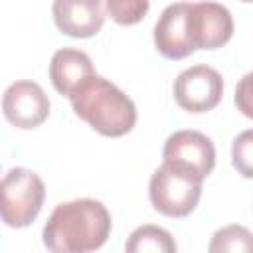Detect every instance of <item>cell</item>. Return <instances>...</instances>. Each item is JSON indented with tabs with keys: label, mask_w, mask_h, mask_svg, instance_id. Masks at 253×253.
Instances as JSON below:
<instances>
[{
	"label": "cell",
	"mask_w": 253,
	"mask_h": 253,
	"mask_svg": "<svg viewBox=\"0 0 253 253\" xmlns=\"http://www.w3.org/2000/svg\"><path fill=\"white\" fill-rule=\"evenodd\" d=\"M111 213L99 200L61 202L43 225V245L53 253H87L105 245L111 235Z\"/></svg>",
	"instance_id": "6da1fadb"
},
{
	"label": "cell",
	"mask_w": 253,
	"mask_h": 253,
	"mask_svg": "<svg viewBox=\"0 0 253 253\" xmlns=\"http://www.w3.org/2000/svg\"><path fill=\"white\" fill-rule=\"evenodd\" d=\"M69 101L75 115L103 136H123L130 132L136 123L134 101L97 73L79 85Z\"/></svg>",
	"instance_id": "7a4b0ae2"
},
{
	"label": "cell",
	"mask_w": 253,
	"mask_h": 253,
	"mask_svg": "<svg viewBox=\"0 0 253 253\" xmlns=\"http://www.w3.org/2000/svg\"><path fill=\"white\" fill-rule=\"evenodd\" d=\"M204 178L180 164L162 162L148 184V198L152 208L166 217L190 215L202 198Z\"/></svg>",
	"instance_id": "3957f363"
},
{
	"label": "cell",
	"mask_w": 253,
	"mask_h": 253,
	"mask_svg": "<svg viewBox=\"0 0 253 253\" xmlns=\"http://www.w3.org/2000/svg\"><path fill=\"white\" fill-rule=\"evenodd\" d=\"M0 213L8 227H28L42 211L45 186L42 178L28 168H12L4 174Z\"/></svg>",
	"instance_id": "277c9868"
},
{
	"label": "cell",
	"mask_w": 253,
	"mask_h": 253,
	"mask_svg": "<svg viewBox=\"0 0 253 253\" xmlns=\"http://www.w3.org/2000/svg\"><path fill=\"white\" fill-rule=\"evenodd\" d=\"M223 97V79L217 69L198 63L184 69L174 81V99L188 113H208Z\"/></svg>",
	"instance_id": "5b68a950"
},
{
	"label": "cell",
	"mask_w": 253,
	"mask_h": 253,
	"mask_svg": "<svg viewBox=\"0 0 253 253\" xmlns=\"http://www.w3.org/2000/svg\"><path fill=\"white\" fill-rule=\"evenodd\" d=\"M6 121L22 130L40 126L49 115V99L36 81H14L2 97Z\"/></svg>",
	"instance_id": "8992f818"
},
{
	"label": "cell",
	"mask_w": 253,
	"mask_h": 253,
	"mask_svg": "<svg viewBox=\"0 0 253 253\" xmlns=\"http://www.w3.org/2000/svg\"><path fill=\"white\" fill-rule=\"evenodd\" d=\"M188 24L196 49H217L233 36L231 12L217 2H190Z\"/></svg>",
	"instance_id": "52a82bcc"
},
{
	"label": "cell",
	"mask_w": 253,
	"mask_h": 253,
	"mask_svg": "<svg viewBox=\"0 0 253 253\" xmlns=\"http://www.w3.org/2000/svg\"><path fill=\"white\" fill-rule=\"evenodd\" d=\"M162 158L164 162L180 164L208 178L215 166V146L211 138L200 130H176L166 138Z\"/></svg>",
	"instance_id": "ba28073f"
},
{
	"label": "cell",
	"mask_w": 253,
	"mask_h": 253,
	"mask_svg": "<svg viewBox=\"0 0 253 253\" xmlns=\"http://www.w3.org/2000/svg\"><path fill=\"white\" fill-rule=\"evenodd\" d=\"M190 2H174L166 6L154 24V45L166 59H184L196 51L188 24Z\"/></svg>",
	"instance_id": "9c48e42d"
},
{
	"label": "cell",
	"mask_w": 253,
	"mask_h": 253,
	"mask_svg": "<svg viewBox=\"0 0 253 253\" xmlns=\"http://www.w3.org/2000/svg\"><path fill=\"white\" fill-rule=\"evenodd\" d=\"M53 20L69 38H91L105 22L103 0H53Z\"/></svg>",
	"instance_id": "30bf717a"
},
{
	"label": "cell",
	"mask_w": 253,
	"mask_h": 253,
	"mask_svg": "<svg viewBox=\"0 0 253 253\" xmlns=\"http://www.w3.org/2000/svg\"><path fill=\"white\" fill-rule=\"evenodd\" d=\"M95 75L91 57L75 47L57 49L49 61V79L57 93L71 97V93Z\"/></svg>",
	"instance_id": "8fae6325"
},
{
	"label": "cell",
	"mask_w": 253,
	"mask_h": 253,
	"mask_svg": "<svg viewBox=\"0 0 253 253\" xmlns=\"http://www.w3.org/2000/svg\"><path fill=\"white\" fill-rule=\"evenodd\" d=\"M125 249L128 253H174L176 241L170 235V231H166L164 227L146 223L136 227L128 241L125 243Z\"/></svg>",
	"instance_id": "7c38bea8"
},
{
	"label": "cell",
	"mask_w": 253,
	"mask_h": 253,
	"mask_svg": "<svg viewBox=\"0 0 253 253\" xmlns=\"http://www.w3.org/2000/svg\"><path fill=\"white\" fill-rule=\"evenodd\" d=\"M210 253H253V233L243 225H225L217 229L208 245Z\"/></svg>",
	"instance_id": "4fadbf2b"
},
{
	"label": "cell",
	"mask_w": 253,
	"mask_h": 253,
	"mask_svg": "<svg viewBox=\"0 0 253 253\" xmlns=\"http://www.w3.org/2000/svg\"><path fill=\"white\" fill-rule=\"evenodd\" d=\"M105 6L113 22L121 26H132L146 16L150 0H105Z\"/></svg>",
	"instance_id": "5bb4252c"
},
{
	"label": "cell",
	"mask_w": 253,
	"mask_h": 253,
	"mask_svg": "<svg viewBox=\"0 0 253 253\" xmlns=\"http://www.w3.org/2000/svg\"><path fill=\"white\" fill-rule=\"evenodd\" d=\"M231 164L243 178H253V128H247L233 138Z\"/></svg>",
	"instance_id": "9a60e30c"
},
{
	"label": "cell",
	"mask_w": 253,
	"mask_h": 253,
	"mask_svg": "<svg viewBox=\"0 0 253 253\" xmlns=\"http://www.w3.org/2000/svg\"><path fill=\"white\" fill-rule=\"evenodd\" d=\"M235 107L247 119H253V71L245 73L235 87Z\"/></svg>",
	"instance_id": "2e32d148"
},
{
	"label": "cell",
	"mask_w": 253,
	"mask_h": 253,
	"mask_svg": "<svg viewBox=\"0 0 253 253\" xmlns=\"http://www.w3.org/2000/svg\"><path fill=\"white\" fill-rule=\"evenodd\" d=\"M241 2H253V0H241Z\"/></svg>",
	"instance_id": "e0dca14e"
}]
</instances>
